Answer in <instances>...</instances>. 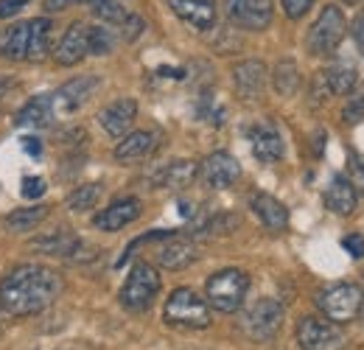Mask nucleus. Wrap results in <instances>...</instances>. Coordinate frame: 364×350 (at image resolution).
Returning a JSON list of instances; mask_svg holds the SVG:
<instances>
[{"instance_id": "obj_10", "label": "nucleus", "mask_w": 364, "mask_h": 350, "mask_svg": "<svg viewBox=\"0 0 364 350\" xmlns=\"http://www.w3.org/2000/svg\"><path fill=\"white\" fill-rule=\"evenodd\" d=\"M98 85H101L98 76H79V79L65 82L62 88L50 95V98H53V110H56L59 115H73V112H79L92 95H95Z\"/></svg>"}, {"instance_id": "obj_33", "label": "nucleus", "mask_w": 364, "mask_h": 350, "mask_svg": "<svg viewBox=\"0 0 364 350\" xmlns=\"http://www.w3.org/2000/svg\"><path fill=\"white\" fill-rule=\"evenodd\" d=\"M342 121H345L348 127H356V124L364 121V88L350 90V98H348L345 107H342Z\"/></svg>"}, {"instance_id": "obj_15", "label": "nucleus", "mask_w": 364, "mask_h": 350, "mask_svg": "<svg viewBox=\"0 0 364 350\" xmlns=\"http://www.w3.org/2000/svg\"><path fill=\"white\" fill-rule=\"evenodd\" d=\"M171 11L196 31L216 26V0H168Z\"/></svg>"}, {"instance_id": "obj_41", "label": "nucleus", "mask_w": 364, "mask_h": 350, "mask_svg": "<svg viewBox=\"0 0 364 350\" xmlns=\"http://www.w3.org/2000/svg\"><path fill=\"white\" fill-rule=\"evenodd\" d=\"M350 31H353V40H356V48L362 51L364 56V11L353 20V26H350Z\"/></svg>"}, {"instance_id": "obj_12", "label": "nucleus", "mask_w": 364, "mask_h": 350, "mask_svg": "<svg viewBox=\"0 0 364 350\" xmlns=\"http://www.w3.org/2000/svg\"><path fill=\"white\" fill-rule=\"evenodd\" d=\"M199 174H202L208 188L225 191L230 185H235V179L241 176V166H238V160L232 154H228V152H213L199 166Z\"/></svg>"}, {"instance_id": "obj_17", "label": "nucleus", "mask_w": 364, "mask_h": 350, "mask_svg": "<svg viewBox=\"0 0 364 350\" xmlns=\"http://www.w3.org/2000/svg\"><path fill=\"white\" fill-rule=\"evenodd\" d=\"M325 205L336 216H350L359 208V191L353 188V182L348 176L336 174L325 188Z\"/></svg>"}, {"instance_id": "obj_26", "label": "nucleus", "mask_w": 364, "mask_h": 350, "mask_svg": "<svg viewBox=\"0 0 364 350\" xmlns=\"http://www.w3.org/2000/svg\"><path fill=\"white\" fill-rule=\"evenodd\" d=\"M50 51V23L46 17L40 20H28V48H26V59L31 62H43Z\"/></svg>"}, {"instance_id": "obj_14", "label": "nucleus", "mask_w": 364, "mask_h": 350, "mask_svg": "<svg viewBox=\"0 0 364 350\" xmlns=\"http://www.w3.org/2000/svg\"><path fill=\"white\" fill-rule=\"evenodd\" d=\"M87 34H90V26L73 23V26L62 34V40L56 43V48H53V59H56L59 65H79V62L90 53Z\"/></svg>"}, {"instance_id": "obj_38", "label": "nucleus", "mask_w": 364, "mask_h": 350, "mask_svg": "<svg viewBox=\"0 0 364 350\" xmlns=\"http://www.w3.org/2000/svg\"><path fill=\"white\" fill-rule=\"evenodd\" d=\"M311 3H314V0H283V9H286V14H289L291 20H300V17H306V11L311 9Z\"/></svg>"}, {"instance_id": "obj_46", "label": "nucleus", "mask_w": 364, "mask_h": 350, "mask_svg": "<svg viewBox=\"0 0 364 350\" xmlns=\"http://www.w3.org/2000/svg\"><path fill=\"white\" fill-rule=\"evenodd\" d=\"M73 3H90V0H73Z\"/></svg>"}, {"instance_id": "obj_31", "label": "nucleus", "mask_w": 364, "mask_h": 350, "mask_svg": "<svg viewBox=\"0 0 364 350\" xmlns=\"http://www.w3.org/2000/svg\"><path fill=\"white\" fill-rule=\"evenodd\" d=\"M90 6H92V14L101 17L104 23H109V26H121L124 17H127L121 0H90Z\"/></svg>"}, {"instance_id": "obj_47", "label": "nucleus", "mask_w": 364, "mask_h": 350, "mask_svg": "<svg viewBox=\"0 0 364 350\" xmlns=\"http://www.w3.org/2000/svg\"><path fill=\"white\" fill-rule=\"evenodd\" d=\"M345 3H359V0H345Z\"/></svg>"}, {"instance_id": "obj_13", "label": "nucleus", "mask_w": 364, "mask_h": 350, "mask_svg": "<svg viewBox=\"0 0 364 350\" xmlns=\"http://www.w3.org/2000/svg\"><path fill=\"white\" fill-rule=\"evenodd\" d=\"M137 118V101L135 98H118L109 107H104L98 112V124L101 129L107 132L109 137H124L127 132L132 129Z\"/></svg>"}, {"instance_id": "obj_23", "label": "nucleus", "mask_w": 364, "mask_h": 350, "mask_svg": "<svg viewBox=\"0 0 364 350\" xmlns=\"http://www.w3.org/2000/svg\"><path fill=\"white\" fill-rule=\"evenodd\" d=\"M199 258V250L193 241H185V238H174V241H166L160 255H157V263L168 272H182L188 269L191 263Z\"/></svg>"}, {"instance_id": "obj_20", "label": "nucleus", "mask_w": 364, "mask_h": 350, "mask_svg": "<svg viewBox=\"0 0 364 350\" xmlns=\"http://www.w3.org/2000/svg\"><path fill=\"white\" fill-rule=\"evenodd\" d=\"M250 208L255 211V216L261 219V224H264L269 233H283V230L289 227V211H286V205L277 202L269 193H252Z\"/></svg>"}, {"instance_id": "obj_22", "label": "nucleus", "mask_w": 364, "mask_h": 350, "mask_svg": "<svg viewBox=\"0 0 364 350\" xmlns=\"http://www.w3.org/2000/svg\"><path fill=\"white\" fill-rule=\"evenodd\" d=\"M250 140H252V154L261 163H277L283 157V140L274 127L269 124H258L250 129Z\"/></svg>"}, {"instance_id": "obj_7", "label": "nucleus", "mask_w": 364, "mask_h": 350, "mask_svg": "<svg viewBox=\"0 0 364 350\" xmlns=\"http://www.w3.org/2000/svg\"><path fill=\"white\" fill-rule=\"evenodd\" d=\"M160 292V272L149 263H135L124 289H121V306L127 311H146V308L154 303Z\"/></svg>"}, {"instance_id": "obj_24", "label": "nucleus", "mask_w": 364, "mask_h": 350, "mask_svg": "<svg viewBox=\"0 0 364 350\" xmlns=\"http://www.w3.org/2000/svg\"><path fill=\"white\" fill-rule=\"evenodd\" d=\"M196 174H199V166L193 160H174L154 174V185L168 191H182L196 179Z\"/></svg>"}, {"instance_id": "obj_27", "label": "nucleus", "mask_w": 364, "mask_h": 350, "mask_svg": "<svg viewBox=\"0 0 364 350\" xmlns=\"http://www.w3.org/2000/svg\"><path fill=\"white\" fill-rule=\"evenodd\" d=\"M28 48V23H14L0 37V56L6 59H23Z\"/></svg>"}, {"instance_id": "obj_45", "label": "nucleus", "mask_w": 364, "mask_h": 350, "mask_svg": "<svg viewBox=\"0 0 364 350\" xmlns=\"http://www.w3.org/2000/svg\"><path fill=\"white\" fill-rule=\"evenodd\" d=\"M3 325H6V311L0 308V331H3Z\"/></svg>"}, {"instance_id": "obj_37", "label": "nucleus", "mask_w": 364, "mask_h": 350, "mask_svg": "<svg viewBox=\"0 0 364 350\" xmlns=\"http://www.w3.org/2000/svg\"><path fill=\"white\" fill-rule=\"evenodd\" d=\"M143 20L137 17V14H127L124 17V23H121V34H124V43H132V40H137V34L143 31Z\"/></svg>"}, {"instance_id": "obj_36", "label": "nucleus", "mask_w": 364, "mask_h": 350, "mask_svg": "<svg viewBox=\"0 0 364 350\" xmlns=\"http://www.w3.org/2000/svg\"><path fill=\"white\" fill-rule=\"evenodd\" d=\"M348 171H350V182H353V188L364 193V157L359 154H350V160H348Z\"/></svg>"}, {"instance_id": "obj_42", "label": "nucleus", "mask_w": 364, "mask_h": 350, "mask_svg": "<svg viewBox=\"0 0 364 350\" xmlns=\"http://www.w3.org/2000/svg\"><path fill=\"white\" fill-rule=\"evenodd\" d=\"M23 149H26L31 157H37V160H40V154H43V143H40L37 137H23Z\"/></svg>"}, {"instance_id": "obj_18", "label": "nucleus", "mask_w": 364, "mask_h": 350, "mask_svg": "<svg viewBox=\"0 0 364 350\" xmlns=\"http://www.w3.org/2000/svg\"><path fill=\"white\" fill-rule=\"evenodd\" d=\"M232 82H235V90L241 98H258L264 88H267V65L258 62V59H247L241 65H235L232 70Z\"/></svg>"}, {"instance_id": "obj_16", "label": "nucleus", "mask_w": 364, "mask_h": 350, "mask_svg": "<svg viewBox=\"0 0 364 350\" xmlns=\"http://www.w3.org/2000/svg\"><path fill=\"white\" fill-rule=\"evenodd\" d=\"M140 202H137L135 196H124V199H115L112 205H107L95 219L92 224L98 227V230H104V233H115V230H124L127 224H132V221L140 216Z\"/></svg>"}, {"instance_id": "obj_44", "label": "nucleus", "mask_w": 364, "mask_h": 350, "mask_svg": "<svg viewBox=\"0 0 364 350\" xmlns=\"http://www.w3.org/2000/svg\"><path fill=\"white\" fill-rule=\"evenodd\" d=\"M11 85H14L11 79H3V82H0V95H3V92H6L9 88H11Z\"/></svg>"}, {"instance_id": "obj_35", "label": "nucleus", "mask_w": 364, "mask_h": 350, "mask_svg": "<svg viewBox=\"0 0 364 350\" xmlns=\"http://www.w3.org/2000/svg\"><path fill=\"white\" fill-rule=\"evenodd\" d=\"M20 191H23V199H40V196H46L48 185L43 176H26Z\"/></svg>"}, {"instance_id": "obj_34", "label": "nucleus", "mask_w": 364, "mask_h": 350, "mask_svg": "<svg viewBox=\"0 0 364 350\" xmlns=\"http://www.w3.org/2000/svg\"><path fill=\"white\" fill-rule=\"evenodd\" d=\"M235 224H238V219H235L232 213H219V216H213V219L205 224L202 235H219V233H230V230H235Z\"/></svg>"}, {"instance_id": "obj_11", "label": "nucleus", "mask_w": 364, "mask_h": 350, "mask_svg": "<svg viewBox=\"0 0 364 350\" xmlns=\"http://www.w3.org/2000/svg\"><path fill=\"white\" fill-rule=\"evenodd\" d=\"M228 17L238 28L264 31L272 23V0H228Z\"/></svg>"}, {"instance_id": "obj_4", "label": "nucleus", "mask_w": 364, "mask_h": 350, "mask_svg": "<svg viewBox=\"0 0 364 350\" xmlns=\"http://www.w3.org/2000/svg\"><path fill=\"white\" fill-rule=\"evenodd\" d=\"M283 314L286 311H283V306L277 300L264 297V300L252 303L241 314V319H238L241 334L247 339H252V342H269V339L277 336V331L283 328Z\"/></svg>"}, {"instance_id": "obj_32", "label": "nucleus", "mask_w": 364, "mask_h": 350, "mask_svg": "<svg viewBox=\"0 0 364 350\" xmlns=\"http://www.w3.org/2000/svg\"><path fill=\"white\" fill-rule=\"evenodd\" d=\"M87 45H90V53L104 56V53H109L115 48V34L109 31V26H90Z\"/></svg>"}, {"instance_id": "obj_29", "label": "nucleus", "mask_w": 364, "mask_h": 350, "mask_svg": "<svg viewBox=\"0 0 364 350\" xmlns=\"http://www.w3.org/2000/svg\"><path fill=\"white\" fill-rule=\"evenodd\" d=\"M272 85L277 95H294L297 88H300V70L291 59H280L277 68H274V76H272Z\"/></svg>"}, {"instance_id": "obj_39", "label": "nucleus", "mask_w": 364, "mask_h": 350, "mask_svg": "<svg viewBox=\"0 0 364 350\" xmlns=\"http://www.w3.org/2000/svg\"><path fill=\"white\" fill-rule=\"evenodd\" d=\"M342 247L353 255V258H364V235L362 233H353V235H345L342 238Z\"/></svg>"}, {"instance_id": "obj_5", "label": "nucleus", "mask_w": 364, "mask_h": 350, "mask_svg": "<svg viewBox=\"0 0 364 350\" xmlns=\"http://www.w3.org/2000/svg\"><path fill=\"white\" fill-rule=\"evenodd\" d=\"M364 303L362 286L356 283H333L328 289H322V295L317 297L319 311L325 314V319L331 322H350L353 317H359Z\"/></svg>"}, {"instance_id": "obj_28", "label": "nucleus", "mask_w": 364, "mask_h": 350, "mask_svg": "<svg viewBox=\"0 0 364 350\" xmlns=\"http://www.w3.org/2000/svg\"><path fill=\"white\" fill-rule=\"evenodd\" d=\"M46 219H48L46 205L23 208V211H11V213L6 216V230H9V233H26V230H34L37 224H43Z\"/></svg>"}, {"instance_id": "obj_3", "label": "nucleus", "mask_w": 364, "mask_h": 350, "mask_svg": "<svg viewBox=\"0 0 364 350\" xmlns=\"http://www.w3.org/2000/svg\"><path fill=\"white\" fill-rule=\"evenodd\" d=\"M163 319L171 325V328H185V331H199V328H208L213 314L205 297H199L193 289L182 286L174 289L171 297L166 300L163 308Z\"/></svg>"}, {"instance_id": "obj_40", "label": "nucleus", "mask_w": 364, "mask_h": 350, "mask_svg": "<svg viewBox=\"0 0 364 350\" xmlns=\"http://www.w3.org/2000/svg\"><path fill=\"white\" fill-rule=\"evenodd\" d=\"M31 0H0V17L6 20V17H14L20 9H26Z\"/></svg>"}, {"instance_id": "obj_9", "label": "nucleus", "mask_w": 364, "mask_h": 350, "mask_svg": "<svg viewBox=\"0 0 364 350\" xmlns=\"http://www.w3.org/2000/svg\"><path fill=\"white\" fill-rule=\"evenodd\" d=\"M359 85V70L348 62H333L322 68L311 82V104H325L333 95H345Z\"/></svg>"}, {"instance_id": "obj_30", "label": "nucleus", "mask_w": 364, "mask_h": 350, "mask_svg": "<svg viewBox=\"0 0 364 350\" xmlns=\"http://www.w3.org/2000/svg\"><path fill=\"white\" fill-rule=\"evenodd\" d=\"M98 199H101V185H98V182H87V185H79V188L68 196V208H70L73 213H85V211H90Z\"/></svg>"}, {"instance_id": "obj_19", "label": "nucleus", "mask_w": 364, "mask_h": 350, "mask_svg": "<svg viewBox=\"0 0 364 350\" xmlns=\"http://www.w3.org/2000/svg\"><path fill=\"white\" fill-rule=\"evenodd\" d=\"M157 143H160V137L154 132H127L124 140L115 146V160L118 163H140V160H146L157 149Z\"/></svg>"}, {"instance_id": "obj_1", "label": "nucleus", "mask_w": 364, "mask_h": 350, "mask_svg": "<svg viewBox=\"0 0 364 350\" xmlns=\"http://www.w3.org/2000/svg\"><path fill=\"white\" fill-rule=\"evenodd\" d=\"M65 289L56 269L40 263H23L0 280V308L11 317H31L50 308Z\"/></svg>"}, {"instance_id": "obj_6", "label": "nucleus", "mask_w": 364, "mask_h": 350, "mask_svg": "<svg viewBox=\"0 0 364 350\" xmlns=\"http://www.w3.org/2000/svg\"><path fill=\"white\" fill-rule=\"evenodd\" d=\"M345 31H348V20H345L342 9L339 6H325L319 11L317 23L309 31V40H306L309 43V53H314V56H331L342 45Z\"/></svg>"}, {"instance_id": "obj_43", "label": "nucleus", "mask_w": 364, "mask_h": 350, "mask_svg": "<svg viewBox=\"0 0 364 350\" xmlns=\"http://www.w3.org/2000/svg\"><path fill=\"white\" fill-rule=\"evenodd\" d=\"M73 0H46V11H62V9H68Z\"/></svg>"}, {"instance_id": "obj_2", "label": "nucleus", "mask_w": 364, "mask_h": 350, "mask_svg": "<svg viewBox=\"0 0 364 350\" xmlns=\"http://www.w3.org/2000/svg\"><path fill=\"white\" fill-rule=\"evenodd\" d=\"M247 289H250V275L238 266H228L208 277V283H205L208 306L219 314H235L244 306Z\"/></svg>"}, {"instance_id": "obj_21", "label": "nucleus", "mask_w": 364, "mask_h": 350, "mask_svg": "<svg viewBox=\"0 0 364 350\" xmlns=\"http://www.w3.org/2000/svg\"><path fill=\"white\" fill-rule=\"evenodd\" d=\"M53 98L50 95H34L31 101H26L14 118L17 127H26V129H46L53 124Z\"/></svg>"}, {"instance_id": "obj_25", "label": "nucleus", "mask_w": 364, "mask_h": 350, "mask_svg": "<svg viewBox=\"0 0 364 350\" xmlns=\"http://www.w3.org/2000/svg\"><path fill=\"white\" fill-rule=\"evenodd\" d=\"M82 247V241L76 238V235H70V233H53V235H40V238H34L31 241V250H37V253H46V255H76V250Z\"/></svg>"}, {"instance_id": "obj_8", "label": "nucleus", "mask_w": 364, "mask_h": 350, "mask_svg": "<svg viewBox=\"0 0 364 350\" xmlns=\"http://www.w3.org/2000/svg\"><path fill=\"white\" fill-rule=\"evenodd\" d=\"M297 345L303 350H345L348 336L339 328V322L322 319V317H303L297 322Z\"/></svg>"}]
</instances>
